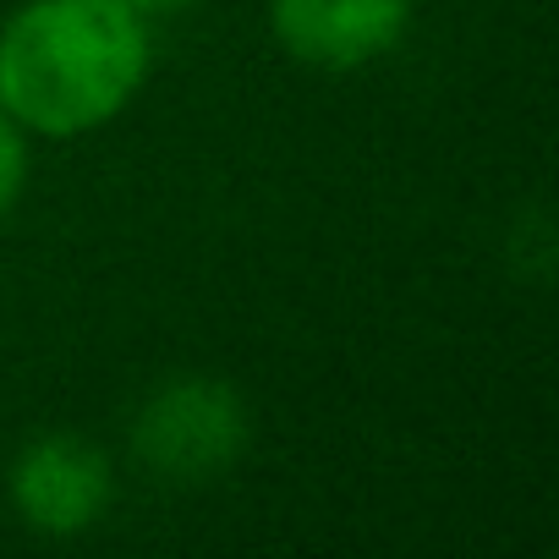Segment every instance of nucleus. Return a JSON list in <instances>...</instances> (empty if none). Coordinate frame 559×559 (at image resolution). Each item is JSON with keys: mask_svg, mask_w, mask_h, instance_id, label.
<instances>
[{"mask_svg": "<svg viewBox=\"0 0 559 559\" xmlns=\"http://www.w3.org/2000/svg\"><path fill=\"white\" fill-rule=\"evenodd\" d=\"M148 17L127 0H28L0 23V110L28 138H88L148 83Z\"/></svg>", "mask_w": 559, "mask_h": 559, "instance_id": "f257e3e1", "label": "nucleus"}, {"mask_svg": "<svg viewBox=\"0 0 559 559\" xmlns=\"http://www.w3.org/2000/svg\"><path fill=\"white\" fill-rule=\"evenodd\" d=\"M252 444V412L230 379L176 373L132 412V455L148 477L203 488L225 477Z\"/></svg>", "mask_w": 559, "mask_h": 559, "instance_id": "f03ea898", "label": "nucleus"}, {"mask_svg": "<svg viewBox=\"0 0 559 559\" xmlns=\"http://www.w3.org/2000/svg\"><path fill=\"white\" fill-rule=\"evenodd\" d=\"M127 7H138L143 17H170V12H187L192 0H127Z\"/></svg>", "mask_w": 559, "mask_h": 559, "instance_id": "423d86ee", "label": "nucleus"}, {"mask_svg": "<svg viewBox=\"0 0 559 559\" xmlns=\"http://www.w3.org/2000/svg\"><path fill=\"white\" fill-rule=\"evenodd\" d=\"M412 12L417 0H269V34L297 67L357 72L406 39Z\"/></svg>", "mask_w": 559, "mask_h": 559, "instance_id": "20e7f679", "label": "nucleus"}, {"mask_svg": "<svg viewBox=\"0 0 559 559\" xmlns=\"http://www.w3.org/2000/svg\"><path fill=\"white\" fill-rule=\"evenodd\" d=\"M23 192H28V132L0 110V219L17 209Z\"/></svg>", "mask_w": 559, "mask_h": 559, "instance_id": "39448f33", "label": "nucleus"}, {"mask_svg": "<svg viewBox=\"0 0 559 559\" xmlns=\"http://www.w3.org/2000/svg\"><path fill=\"white\" fill-rule=\"evenodd\" d=\"M7 493H12V510H17V521L28 532H39V537H83L116 504V466H110V455L94 439L56 428V433L28 439L12 455Z\"/></svg>", "mask_w": 559, "mask_h": 559, "instance_id": "7ed1b4c3", "label": "nucleus"}]
</instances>
